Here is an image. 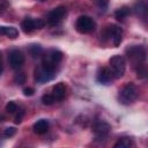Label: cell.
<instances>
[{
	"label": "cell",
	"instance_id": "cell-1",
	"mask_svg": "<svg viewBox=\"0 0 148 148\" xmlns=\"http://www.w3.org/2000/svg\"><path fill=\"white\" fill-rule=\"evenodd\" d=\"M126 56L128 58V60L132 62V65L136 68L141 65H145L146 64V50L143 46L141 45H132V46H128L126 49Z\"/></svg>",
	"mask_w": 148,
	"mask_h": 148
},
{
	"label": "cell",
	"instance_id": "cell-2",
	"mask_svg": "<svg viewBox=\"0 0 148 148\" xmlns=\"http://www.w3.org/2000/svg\"><path fill=\"white\" fill-rule=\"evenodd\" d=\"M138 95H139V91H138L136 86L130 82V83H126L119 91V101L123 104L128 105L138 98Z\"/></svg>",
	"mask_w": 148,
	"mask_h": 148
},
{
	"label": "cell",
	"instance_id": "cell-3",
	"mask_svg": "<svg viewBox=\"0 0 148 148\" xmlns=\"http://www.w3.org/2000/svg\"><path fill=\"white\" fill-rule=\"evenodd\" d=\"M109 62H110V69L112 72L113 77H116V79L123 77V75L125 74V69H126L125 58L120 54H116V56L110 58Z\"/></svg>",
	"mask_w": 148,
	"mask_h": 148
},
{
	"label": "cell",
	"instance_id": "cell-4",
	"mask_svg": "<svg viewBox=\"0 0 148 148\" xmlns=\"http://www.w3.org/2000/svg\"><path fill=\"white\" fill-rule=\"evenodd\" d=\"M101 37L104 39H110L114 46H119L123 39V30L120 27L111 24L104 29L103 34H101Z\"/></svg>",
	"mask_w": 148,
	"mask_h": 148
},
{
	"label": "cell",
	"instance_id": "cell-5",
	"mask_svg": "<svg viewBox=\"0 0 148 148\" xmlns=\"http://www.w3.org/2000/svg\"><path fill=\"white\" fill-rule=\"evenodd\" d=\"M75 28L80 34H90L96 29V22L87 15H82L76 20Z\"/></svg>",
	"mask_w": 148,
	"mask_h": 148
},
{
	"label": "cell",
	"instance_id": "cell-6",
	"mask_svg": "<svg viewBox=\"0 0 148 148\" xmlns=\"http://www.w3.org/2000/svg\"><path fill=\"white\" fill-rule=\"evenodd\" d=\"M66 15V7L64 6H59L53 8L51 12H49L47 16H46V22L50 25H57Z\"/></svg>",
	"mask_w": 148,
	"mask_h": 148
},
{
	"label": "cell",
	"instance_id": "cell-7",
	"mask_svg": "<svg viewBox=\"0 0 148 148\" xmlns=\"http://www.w3.org/2000/svg\"><path fill=\"white\" fill-rule=\"evenodd\" d=\"M92 131L98 140H102L108 136L111 131V126L104 120H96L92 125Z\"/></svg>",
	"mask_w": 148,
	"mask_h": 148
},
{
	"label": "cell",
	"instance_id": "cell-8",
	"mask_svg": "<svg viewBox=\"0 0 148 148\" xmlns=\"http://www.w3.org/2000/svg\"><path fill=\"white\" fill-rule=\"evenodd\" d=\"M8 61L13 69H18L24 64V56L20 50H12L8 56Z\"/></svg>",
	"mask_w": 148,
	"mask_h": 148
},
{
	"label": "cell",
	"instance_id": "cell-9",
	"mask_svg": "<svg viewBox=\"0 0 148 148\" xmlns=\"http://www.w3.org/2000/svg\"><path fill=\"white\" fill-rule=\"evenodd\" d=\"M113 79L112 72L109 67H102L97 73V81L102 84H109Z\"/></svg>",
	"mask_w": 148,
	"mask_h": 148
},
{
	"label": "cell",
	"instance_id": "cell-10",
	"mask_svg": "<svg viewBox=\"0 0 148 148\" xmlns=\"http://www.w3.org/2000/svg\"><path fill=\"white\" fill-rule=\"evenodd\" d=\"M54 74L53 73H50L43 68H38L35 71V80L38 82V83H45V82H49L53 79Z\"/></svg>",
	"mask_w": 148,
	"mask_h": 148
},
{
	"label": "cell",
	"instance_id": "cell-11",
	"mask_svg": "<svg viewBox=\"0 0 148 148\" xmlns=\"http://www.w3.org/2000/svg\"><path fill=\"white\" fill-rule=\"evenodd\" d=\"M52 96L54 97L56 101H62L66 96V86L62 82L57 83L52 88Z\"/></svg>",
	"mask_w": 148,
	"mask_h": 148
},
{
	"label": "cell",
	"instance_id": "cell-12",
	"mask_svg": "<svg viewBox=\"0 0 148 148\" xmlns=\"http://www.w3.org/2000/svg\"><path fill=\"white\" fill-rule=\"evenodd\" d=\"M49 127H50L49 120H46V119H39V120H37V121L34 124L32 130H34V132H35L36 134L42 135V134H45V133L49 131Z\"/></svg>",
	"mask_w": 148,
	"mask_h": 148
},
{
	"label": "cell",
	"instance_id": "cell-13",
	"mask_svg": "<svg viewBox=\"0 0 148 148\" xmlns=\"http://www.w3.org/2000/svg\"><path fill=\"white\" fill-rule=\"evenodd\" d=\"M21 29L24 34H31L34 30H36V25H35V20L30 18V17H25L22 22H21Z\"/></svg>",
	"mask_w": 148,
	"mask_h": 148
},
{
	"label": "cell",
	"instance_id": "cell-14",
	"mask_svg": "<svg viewBox=\"0 0 148 148\" xmlns=\"http://www.w3.org/2000/svg\"><path fill=\"white\" fill-rule=\"evenodd\" d=\"M0 35L7 36L8 38H16L18 36V31L15 27H5V25H0Z\"/></svg>",
	"mask_w": 148,
	"mask_h": 148
},
{
	"label": "cell",
	"instance_id": "cell-15",
	"mask_svg": "<svg viewBox=\"0 0 148 148\" xmlns=\"http://www.w3.org/2000/svg\"><path fill=\"white\" fill-rule=\"evenodd\" d=\"M44 57H46L49 60H51L52 62H54L56 65H58L61 61V59H62V53L60 51H58V50H51Z\"/></svg>",
	"mask_w": 148,
	"mask_h": 148
},
{
	"label": "cell",
	"instance_id": "cell-16",
	"mask_svg": "<svg viewBox=\"0 0 148 148\" xmlns=\"http://www.w3.org/2000/svg\"><path fill=\"white\" fill-rule=\"evenodd\" d=\"M130 14H131V9H130V7L124 6V7H121V8H119V9L116 10V13H114V17H116L117 20L121 21V20L126 18Z\"/></svg>",
	"mask_w": 148,
	"mask_h": 148
},
{
	"label": "cell",
	"instance_id": "cell-17",
	"mask_svg": "<svg viewBox=\"0 0 148 148\" xmlns=\"http://www.w3.org/2000/svg\"><path fill=\"white\" fill-rule=\"evenodd\" d=\"M29 53H30V56L32 58L37 59V58H39L43 54V49L38 44H32V45L29 46Z\"/></svg>",
	"mask_w": 148,
	"mask_h": 148
},
{
	"label": "cell",
	"instance_id": "cell-18",
	"mask_svg": "<svg viewBox=\"0 0 148 148\" xmlns=\"http://www.w3.org/2000/svg\"><path fill=\"white\" fill-rule=\"evenodd\" d=\"M133 146V141L130 138H121L114 143V148H130Z\"/></svg>",
	"mask_w": 148,
	"mask_h": 148
},
{
	"label": "cell",
	"instance_id": "cell-19",
	"mask_svg": "<svg viewBox=\"0 0 148 148\" xmlns=\"http://www.w3.org/2000/svg\"><path fill=\"white\" fill-rule=\"evenodd\" d=\"M134 8H135V12L139 15L146 16V13H147V2H146V0H139L135 3V7Z\"/></svg>",
	"mask_w": 148,
	"mask_h": 148
},
{
	"label": "cell",
	"instance_id": "cell-20",
	"mask_svg": "<svg viewBox=\"0 0 148 148\" xmlns=\"http://www.w3.org/2000/svg\"><path fill=\"white\" fill-rule=\"evenodd\" d=\"M54 102H56V99L52 96V94H45L42 96V103L44 105H52Z\"/></svg>",
	"mask_w": 148,
	"mask_h": 148
},
{
	"label": "cell",
	"instance_id": "cell-21",
	"mask_svg": "<svg viewBox=\"0 0 148 148\" xmlns=\"http://www.w3.org/2000/svg\"><path fill=\"white\" fill-rule=\"evenodd\" d=\"M135 71H136V75H138L139 79H145V77H146V75H147L146 64H145V65H141V66H139V67H136Z\"/></svg>",
	"mask_w": 148,
	"mask_h": 148
},
{
	"label": "cell",
	"instance_id": "cell-22",
	"mask_svg": "<svg viewBox=\"0 0 148 148\" xmlns=\"http://www.w3.org/2000/svg\"><path fill=\"white\" fill-rule=\"evenodd\" d=\"M6 111H7L8 113H15V112L17 111V105H16V103L13 102V101H9V102L6 104Z\"/></svg>",
	"mask_w": 148,
	"mask_h": 148
},
{
	"label": "cell",
	"instance_id": "cell-23",
	"mask_svg": "<svg viewBox=\"0 0 148 148\" xmlns=\"http://www.w3.org/2000/svg\"><path fill=\"white\" fill-rule=\"evenodd\" d=\"M25 80H27V76H25L24 73H17V74L14 76V81H15V83H17V84H23V83L25 82Z\"/></svg>",
	"mask_w": 148,
	"mask_h": 148
},
{
	"label": "cell",
	"instance_id": "cell-24",
	"mask_svg": "<svg viewBox=\"0 0 148 148\" xmlns=\"http://www.w3.org/2000/svg\"><path fill=\"white\" fill-rule=\"evenodd\" d=\"M15 133H16V128L15 127H7L3 131V135L6 138H12V136L15 135Z\"/></svg>",
	"mask_w": 148,
	"mask_h": 148
},
{
	"label": "cell",
	"instance_id": "cell-25",
	"mask_svg": "<svg viewBox=\"0 0 148 148\" xmlns=\"http://www.w3.org/2000/svg\"><path fill=\"white\" fill-rule=\"evenodd\" d=\"M35 25H36V29H42L45 25V21L42 18H35Z\"/></svg>",
	"mask_w": 148,
	"mask_h": 148
},
{
	"label": "cell",
	"instance_id": "cell-26",
	"mask_svg": "<svg viewBox=\"0 0 148 148\" xmlns=\"http://www.w3.org/2000/svg\"><path fill=\"white\" fill-rule=\"evenodd\" d=\"M34 92H35V89L31 88V87H28V88H24V89H23V94H24L25 96H32Z\"/></svg>",
	"mask_w": 148,
	"mask_h": 148
},
{
	"label": "cell",
	"instance_id": "cell-27",
	"mask_svg": "<svg viewBox=\"0 0 148 148\" xmlns=\"http://www.w3.org/2000/svg\"><path fill=\"white\" fill-rule=\"evenodd\" d=\"M96 1H97L98 6H99L102 9L106 8V6H108V0H96Z\"/></svg>",
	"mask_w": 148,
	"mask_h": 148
},
{
	"label": "cell",
	"instance_id": "cell-28",
	"mask_svg": "<svg viewBox=\"0 0 148 148\" xmlns=\"http://www.w3.org/2000/svg\"><path fill=\"white\" fill-rule=\"evenodd\" d=\"M23 114H24V112H23V111H21V112H20V114H17V116L15 117V120H14V121H15V124H20V123L22 121V117H23Z\"/></svg>",
	"mask_w": 148,
	"mask_h": 148
},
{
	"label": "cell",
	"instance_id": "cell-29",
	"mask_svg": "<svg viewBox=\"0 0 148 148\" xmlns=\"http://www.w3.org/2000/svg\"><path fill=\"white\" fill-rule=\"evenodd\" d=\"M2 72H3V64H2V54L0 52V75L2 74Z\"/></svg>",
	"mask_w": 148,
	"mask_h": 148
},
{
	"label": "cell",
	"instance_id": "cell-30",
	"mask_svg": "<svg viewBox=\"0 0 148 148\" xmlns=\"http://www.w3.org/2000/svg\"><path fill=\"white\" fill-rule=\"evenodd\" d=\"M3 119H5V118H3L2 116H1V117H0V121H3Z\"/></svg>",
	"mask_w": 148,
	"mask_h": 148
},
{
	"label": "cell",
	"instance_id": "cell-31",
	"mask_svg": "<svg viewBox=\"0 0 148 148\" xmlns=\"http://www.w3.org/2000/svg\"><path fill=\"white\" fill-rule=\"evenodd\" d=\"M38 1H46V0H38Z\"/></svg>",
	"mask_w": 148,
	"mask_h": 148
},
{
	"label": "cell",
	"instance_id": "cell-32",
	"mask_svg": "<svg viewBox=\"0 0 148 148\" xmlns=\"http://www.w3.org/2000/svg\"><path fill=\"white\" fill-rule=\"evenodd\" d=\"M95 1H96V0H95Z\"/></svg>",
	"mask_w": 148,
	"mask_h": 148
}]
</instances>
